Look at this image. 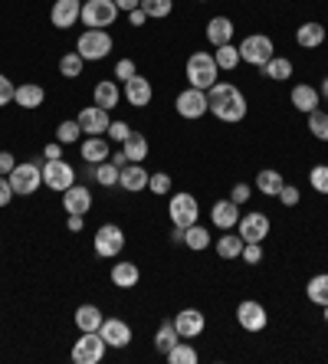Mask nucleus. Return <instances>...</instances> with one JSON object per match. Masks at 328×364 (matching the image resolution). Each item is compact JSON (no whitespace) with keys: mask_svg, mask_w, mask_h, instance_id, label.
I'll list each match as a JSON object with an SVG mask.
<instances>
[{"mask_svg":"<svg viewBox=\"0 0 328 364\" xmlns=\"http://www.w3.org/2000/svg\"><path fill=\"white\" fill-rule=\"evenodd\" d=\"M207 102H211L213 115H217L220 122H227V125L246 119V99L233 82H213L211 89H207Z\"/></svg>","mask_w":328,"mask_h":364,"instance_id":"f257e3e1","label":"nucleus"},{"mask_svg":"<svg viewBox=\"0 0 328 364\" xmlns=\"http://www.w3.org/2000/svg\"><path fill=\"white\" fill-rule=\"evenodd\" d=\"M10 187H14V194L20 197H30L36 194L43 187V164L40 161H17V168L7 174Z\"/></svg>","mask_w":328,"mask_h":364,"instance_id":"f03ea898","label":"nucleus"},{"mask_svg":"<svg viewBox=\"0 0 328 364\" xmlns=\"http://www.w3.org/2000/svg\"><path fill=\"white\" fill-rule=\"evenodd\" d=\"M187 82L194 89H211L217 82V60H213V53H191V60H187Z\"/></svg>","mask_w":328,"mask_h":364,"instance_id":"7ed1b4c3","label":"nucleus"},{"mask_svg":"<svg viewBox=\"0 0 328 364\" xmlns=\"http://www.w3.org/2000/svg\"><path fill=\"white\" fill-rule=\"evenodd\" d=\"M89 30H105L118 20V7L115 0H83V14H79Z\"/></svg>","mask_w":328,"mask_h":364,"instance_id":"20e7f679","label":"nucleus"},{"mask_svg":"<svg viewBox=\"0 0 328 364\" xmlns=\"http://www.w3.org/2000/svg\"><path fill=\"white\" fill-rule=\"evenodd\" d=\"M76 53L83 56L85 63H99L112 53V36L109 30H85L83 36L76 40Z\"/></svg>","mask_w":328,"mask_h":364,"instance_id":"39448f33","label":"nucleus"},{"mask_svg":"<svg viewBox=\"0 0 328 364\" xmlns=\"http://www.w3.org/2000/svg\"><path fill=\"white\" fill-rule=\"evenodd\" d=\"M240 63H250V66H263V63L273 60V53H276V46H273V40L266 33H253L246 36L240 46Z\"/></svg>","mask_w":328,"mask_h":364,"instance_id":"423d86ee","label":"nucleus"},{"mask_svg":"<svg viewBox=\"0 0 328 364\" xmlns=\"http://www.w3.org/2000/svg\"><path fill=\"white\" fill-rule=\"evenodd\" d=\"M92 246L102 259H115V256L125 250V233H122V227H115V223H102V227L95 230Z\"/></svg>","mask_w":328,"mask_h":364,"instance_id":"0eeeda50","label":"nucleus"},{"mask_svg":"<svg viewBox=\"0 0 328 364\" xmlns=\"http://www.w3.org/2000/svg\"><path fill=\"white\" fill-rule=\"evenodd\" d=\"M105 341H102L99 331H83L79 341L73 345V361L76 364H99L105 358Z\"/></svg>","mask_w":328,"mask_h":364,"instance_id":"6e6552de","label":"nucleus"},{"mask_svg":"<svg viewBox=\"0 0 328 364\" xmlns=\"http://www.w3.org/2000/svg\"><path fill=\"white\" fill-rule=\"evenodd\" d=\"M73 184H76L73 164H66L63 158H56V161H46V158H43V187H50V191H69Z\"/></svg>","mask_w":328,"mask_h":364,"instance_id":"1a4fd4ad","label":"nucleus"},{"mask_svg":"<svg viewBox=\"0 0 328 364\" xmlns=\"http://www.w3.org/2000/svg\"><path fill=\"white\" fill-rule=\"evenodd\" d=\"M197 213H201V207H197V197L194 194H174L168 203V217L174 227L187 230L197 223Z\"/></svg>","mask_w":328,"mask_h":364,"instance_id":"9d476101","label":"nucleus"},{"mask_svg":"<svg viewBox=\"0 0 328 364\" xmlns=\"http://www.w3.org/2000/svg\"><path fill=\"white\" fill-rule=\"evenodd\" d=\"M174 109H177V115H181V119H201V115H207V112H211V102H207V92H203V89H184V92L177 95L174 99Z\"/></svg>","mask_w":328,"mask_h":364,"instance_id":"9b49d317","label":"nucleus"},{"mask_svg":"<svg viewBox=\"0 0 328 364\" xmlns=\"http://www.w3.org/2000/svg\"><path fill=\"white\" fill-rule=\"evenodd\" d=\"M236 233L243 237V243H263V240L270 237V217L260 210L243 213L240 223H236Z\"/></svg>","mask_w":328,"mask_h":364,"instance_id":"f8f14e48","label":"nucleus"},{"mask_svg":"<svg viewBox=\"0 0 328 364\" xmlns=\"http://www.w3.org/2000/svg\"><path fill=\"white\" fill-rule=\"evenodd\" d=\"M236 322L243 325V331H263L270 325V315H266V309L256 299H243L236 305Z\"/></svg>","mask_w":328,"mask_h":364,"instance_id":"ddd939ff","label":"nucleus"},{"mask_svg":"<svg viewBox=\"0 0 328 364\" xmlns=\"http://www.w3.org/2000/svg\"><path fill=\"white\" fill-rule=\"evenodd\" d=\"M79 128H83L85 135H105L109 132V112L105 109H99V105H85L83 112H79Z\"/></svg>","mask_w":328,"mask_h":364,"instance_id":"4468645a","label":"nucleus"},{"mask_svg":"<svg viewBox=\"0 0 328 364\" xmlns=\"http://www.w3.org/2000/svg\"><path fill=\"white\" fill-rule=\"evenodd\" d=\"M79 14H83V0H56L50 10V23L56 30H69L79 20Z\"/></svg>","mask_w":328,"mask_h":364,"instance_id":"2eb2a0df","label":"nucleus"},{"mask_svg":"<svg viewBox=\"0 0 328 364\" xmlns=\"http://www.w3.org/2000/svg\"><path fill=\"white\" fill-rule=\"evenodd\" d=\"M174 328L181 338H197V335L207 328V318H203V312H197V309H181V312L174 315Z\"/></svg>","mask_w":328,"mask_h":364,"instance_id":"dca6fc26","label":"nucleus"},{"mask_svg":"<svg viewBox=\"0 0 328 364\" xmlns=\"http://www.w3.org/2000/svg\"><path fill=\"white\" fill-rule=\"evenodd\" d=\"M63 210L66 213H89L92 210V191L85 184H73L69 191H63Z\"/></svg>","mask_w":328,"mask_h":364,"instance_id":"f3484780","label":"nucleus"},{"mask_svg":"<svg viewBox=\"0 0 328 364\" xmlns=\"http://www.w3.org/2000/svg\"><path fill=\"white\" fill-rule=\"evenodd\" d=\"M99 335L109 348H125L128 341H132V328H128V322H122V318H105Z\"/></svg>","mask_w":328,"mask_h":364,"instance_id":"a211bd4d","label":"nucleus"},{"mask_svg":"<svg viewBox=\"0 0 328 364\" xmlns=\"http://www.w3.org/2000/svg\"><path fill=\"white\" fill-rule=\"evenodd\" d=\"M79 154H83L85 164H102L109 161V141H105V135H85V141L79 144Z\"/></svg>","mask_w":328,"mask_h":364,"instance_id":"6ab92c4d","label":"nucleus"},{"mask_svg":"<svg viewBox=\"0 0 328 364\" xmlns=\"http://www.w3.org/2000/svg\"><path fill=\"white\" fill-rule=\"evenodd\" d=\"M211 220L217 230H233L236 223H240V203H233L227 197V200H217L211 210Z\"/></svg>","mask_w":328,"mask_h":364,"instance_id":"aec40b11","label":"nucleus"},{"mask_svg":"<svg viewBox=\"0 0 328 364\" xmlns=\"http://www.w3.org/2000/svg\"><path fill=\"white\" fill-rule=\"evenodd\" d=\"M148 171L142 168V161H132L122 168V174H118V184L125 187V191H132V194H138V191H148Z\"/></svg>","mask_w":328,"mask_h":364,"instance_id":"412c9836","label":"nucleus"},{"mask_svg":"<svg viewBox=\"0 0 328 364\" xmlns=\"http://www.w3.org/2000/svg\"><path fill=\"white\" fill-rule=\"evenodd\" d=\"M152 95H154V89L144 76H135L125 82V99H128V105H135V109H144V105L152 102Z\"/></svg>","mask_w":328,"mask_h":364,"instance_id":"4be33fe9","label":"nucleus"},{"mask_svg":"<svg viewBox=\"0 0 328 364\" xmlns=\"http://www.w3.org/2000/svg\"><path fill=\"white\" fill-rule=\"evenodd\" d=\"M319 89H315V85H295L292 89V95H289V102H292L295 105V112H305V115H309V112H315L319 109Z\"/></svg>","mask_w":328,"mask_h":364,"instance_id":"5701e85b","label":"nucleus"},{"mask_svg":"<svg viewBox=\"0 0 328 364\" xmlns=\"http://www.w3.org/2000/svg\"><path fill=\"white\" fill-rule=\"evenodd\" d=\"M295 43H299L302 50H315V46L325 43V26L315 23V20H309V23H302L299 30H295Z\"/></svg>","mask_w":328,"mask_h":364,"instance_id":"b1692460","label":"nucleus"},{"mask_svg":"<svg viewBox=\"0 0 328 364\" xmlns=\"http://www.w3.org/2000/svg\"><path fill=\"white\" fill-rule=\"evenodd\" d=\"M92 99H95V105L99 109H115L118 105V99H122V89L115 85V79H102L99 85H95V92H92Z\"/></svg>","mask_w":328,"mask_h":364,"instance_id":"393cba45","label":"nucleus"},{"mask_svg":"<svg viewBox=\"0 0 328 364\" xmlns=\"http://www.w3.org/2000/svg\"><path fill=\"white\" fill-rule=\"evenodd\" d=\"M43 99H46V92H43V85H36V82L17 85V95H14V102H17L20 109H40Z\"/></svg>","mask_w":328,"mask_h":364,"instance_id":"a878e982","label":"nucleus"},{"mask_svg":"<svg viewBox=\"0 0 328 364\" xmlns=\"http://www.w3.org/2000/svg\"><path fill=\"white\" fill-rule=\"evenodd\" d=\"M138 279H142L138 263H115L112 266V282H115L118 289H135Z\"/></svg>","mask_w":328,"mask_h":364,"instance_id":"bb28decb","label":"nucleus"},{"mask_svg":"<svg viewBox=\"0 0 328 364\" xmlns=\"http://www.w3.org/2000/svg\"><path fill=\"white\" fill-rule=\"evenodd\" d=\"M263 79H273V82H286V79H292V63L286 60V56H273L270 63H263L260 66Z\"/></svg>","mask_w":328,"mask_h":364,"instance_id":"cd10ccee","label":"nucleus"},{"mask_svg":"<svg viewBox=\"0 0 328 364\" xmlns=\"http://www.w3.org/2000/svg\"><path fill=\"white\" fill-rule=\"evenodd\" d=\"M207 40H211L213 46L230 43V40H233V20H230V17H213L211 23H207Z\"/></svg>","mask_w":328,"mask_h":364,"instance_id":"c85d7f7f","label":"nucleus"},{"mask_svg":"<svg viewBox=\"0 0 328 364\" xmlns=\"http://www.w3.org/2000/svg\"><path fill=\"white\" fill-rule=\"evenodd\" d=\"M102 322H105V315H102L95 305H79V309H76V325H79V331H99Z\"/></svg>","mask_w":328,"mask_h":364,"instance_id":"c756f323","label":"nucleus"},{"mask_svg":"<svg viewBox=\"0 0 328 364\" xmlns=\"http://www.w3.org/2000/svg\"><path fill=\"white\" fill-rule=\"evenodd\" d=\"M122 151H125L128 161H144L148 158V138L142 132H132V135L122 141Z\"/></svg>","mask_w":328,"mask_h":364,"instance_id":"7c9ffc66","label":"nucleus"},{"mask_svg":"<svg viewBox=\"0 0 328 364\" xmlns=\"http://www.w3.org/2000/svg\"><path fill=\"white\" fill-rule=\"evenodd\" d=\"M282 184H286V181H282V174H279V171H260V174H256V191H260V194H266V197H279V191H282Z\"/></svg>","mask_w":328,"mask_h":364,"instance_id":"2f4dec72","label":"nucleus"},{"mask_svg":"<svg viewBox=\"0 0 328 364\" xmlns=\"http://www.w3.org/2000/svg\"><path fill=\"white\" fill-rule=\"evenodd\" d=\"M240 253H243V237L223 230V237H217V256L220 259H236Z\"/></svg>","mask_w":328,"mask_h":364,"instance_id":"473e14b6","label":"nucleus"},{"mask_svg":"<svg viewBox=\"0 0 328 364\" xmlns=\"http://www.w3.org/2000/svg\"><path fill=\"white\" fill-rule=\"evenodd\" d=\"M184 246H187V250H194V253L207 250V246H211V230L201 227V223L187 227V230H184Z\"/></svg>","mask_w":328,"mask_h":364,"instance_id":"72a5a7b5","label":"nucleus"},{"mask_svg":"<svg viewBox=\"0 0 328 364\" xmlns=\"http://www.w3.org/2000/svg\"><path fill=\"white\" fill-rule=\"evenodd\" d=\"M305 296H309V302H315V305H328V272L312 276L309 286H305Z\"/></svg>","mask_w":328,"mask_h":364,"instance_id":"f704fd0d","label":"nucleus"},{"mask_svg":"<svg viewBox=\"0 0 328 364\" xmlns=\"http://www.w3.org/2000/svg\"><path fill=\"white\" fill-rule=\"evenodd\" d=\"M181 341V335H177V328H174V322H164L158 328V335H154V348H158L161 355H168L171 348Z\"/></svg>","mask_w":328,"mask_h":364,"instance_id":"c9c22d12","label":"nucleus"},{"mask_svg":"<svg viewBox=\"0 0 328 364\" xmlns=\"http://www.w3.org/2000/svg\"><path fill=\"white\" fill-rule=\"evenodd\" d=\"M217 69H223V73H230V69L240 66V50H236L233 43H223V46H217Z\"/></svg>","mask_w":328,"mask_h":364,"instance_id":"e433bc0d","label":"nucleus"},{"mask_svg":"<svg viewBox=\"0 0 328 364\" xmlns=\"http://www.w3.org/2000/svg\"><path fill=\"white\" fill-rule=\"evenodd\" d=\"M168 361L171 364H197V351H194L191 341H177L168 351Z\"/></svg>","mask_w":328,"mask_h":364,"instance_id":"4c0bfd02","label":"nucleus"},{"mask_svg":"<svg viewBox=\"0 0 328 364\" xmlns=\"http://www.w3.org/2000/svg\"><path fill=\"white\" fill-rule=\"evenodd\" d=\"M85 60L79 56V53H66V56H59V73L66 79H79V73H83Z\"/></svg>","mask_w":328,"mask_h":364,"instance_id":"58836bf2","label":"nucleus"},{"mask_svg":"<svg viewBox=\"0 0 328 364\" xmlns=\"http://www.w3.org/2000/svg\"><path fill=\"white\" fill-rule=\"evenodd\" d=\"M79 138H83V128H79L76 119L59 122V128H56V141H59V144H76Z\"/></svg>","mask_w":328,"mask_h":364,"instance_id":"ea45409f","label":"nucleus"},{"mask_svg":"<svg viewBox=\"0 0 328 364\" xmlns=\"http://www.w3.org/2000/svg\"><path fill=\"white\" fill-rule=\"evenodd\" d=\"M118 174H122V171H118L112 161H102V164H95V171H92V178L99 181L102 187H115V184H118Z\"/></svg>","mask_w":328,"mask_h":364,"instance_id":"a19ab883","label":"nucleus"},{"mask_svg":"<svg viewBox=\"0 0 328 364\" xmlns=\"http://www.w3.org/2000/svg\"><path fill=\"white\" fill-rule=\"evenodd\" d=\"M309 132L319 141H328V112H322V109L309 112Z\"/></svg>","mask_w":328,"mask_h":364,"instance_id":"79ce46f5","label":"nucleus"},{"mask_svg":"<svg viewBox=\"0 0 328 364\" xmlns=\"http://www.w3.org/2000/svg\"><path fill=\"white\" fill-rule=\"evenodd\" d=\"M142 10L154 20H164L174 10V0H142Z\"/></svg>","mask_w":328,"mask_h":364,"instance_id":"37998d69","label":"nucleus"},{"mask_svg":"<svg viewBox=\"0 0 328 364\" xmlns=\"http://www.w3.org/2000/svg\"><path fill=\"white\" fill-rule=\"evenodd\" d=\"M309 184H312V191H319V194H328V164H319V168H312Z\"/></svg>","mask_w":328,"mask_h":364,"instance_id":"c03bdc74","label":"nucleus"},{"mask_svg":"<svg viewBox=\"0 0 328 364\" xmlns=\"http://www.w3.org/2000/svg\"><path fill=\"white\" fill-rule=\"evenodd\" d=\"M243 263L246 266H256V263H263V243H243Z\"/></svg>","mask_w":328,"mask_h":364,"instance_id":"a18cd8bd","label":"nucleus"},{"mask_svg":"<svg viewBox=\"0 0 328 364\" xmlns=\"http://www.w3.org/2000/svg\"><path fill=\"white\" fill-rule=\"evenodd\" d=\"M148 191H152V194H168L171 178L164 174V171H161V174H152V178H148Z\"/></svg>","mask_w":328,"mask_h":364,"instance_id":"49530a36","label":"nucleus"},{"mask_svg":"<svg viewBox=\"0 0 328 364\" xmlns=\"http://www.w3.org/2000/svg\"><path fill=\"white\" fill-rule=\"evenodd\" d=\"M14 95H17V85H14L7 76H4V73H0V109H4V105H10V102H14Z\"/></svg>","mask_w":328,"mask_h":364,"instance_id":"de8ad7c7","label":"nucleus"},{"mask_svg":"<svg viewBox=\"0 0 328 364\" xmlns=\"http://www.w3.org/2000/svg\"><path fill=\"white\" fill-rule=\"evenodd\" d=\"M279 200L286 203V207H295V203L302 200V194H299V187H295V184H282V191H279Z\"/></svg>","mask_w":328,"mask_h":364,"instance_id":"09e8293b","label":"nucleus"},{"mask_svg":"<svg viewBox=\"0 0 328 364\" xmlns=\"http://www.w3.org/2000/svg\"><path fill=\"white\" fill-rule=\"evenodd\" d=\"M135 76H138V69H135L132 60H122L115 66V79H122V82H128V79H135Z\"/></svg>","mask_w":328,"mask_h":364,"instance_id":"8fccbe9b","label":"nucleus"},{"mask_svg":"<svg viewBox=\"0 0 328 364\" xmlns=\"http://www.w3.org/2000/svg\"><path fill=\"white\" fill-rule=\"evenodd\" d=\"M105 135H112V141H125V138L132 135V128H128V122H112Z\"/></svg>","mask_w":328,"mask_h":364,"instance_id":"3c124183","label":"nucleus"},{"mask_svg":"<svg viewBox=\"0 0 328 364\" xmlns=\"http://www.w3.org/2000/svg\"><path fill=\"white\" fill-rule=\"evenodd\" d=\"M253 194V187L250 184H233V191H230V200L233 203H246Z\"/></svg>","mask_w":328,"mask_h":364,"instance_id":"603ef678","label":"nucleus"},{"mask_svg":"<svg viewBox=\"0 0 328 364\" xmlns=\"http://www.w3.org/2000/svg\"><path fill=\"white\" fill-rule=\"evenodd\" d=\"M14 168H17V158H14L10 151H0V178H7Z\"/></svg>","mask_w":328,"mask_h":364,"instance_id":"864d4df0","label":"nucleus"},{"mask_svg":"<svg viewBox=\"0 0 328 364\" xmlns=\"http://www.w3.org/2000/svg\"><path fill=\"white\" fill-rule=\"evenodd\" d=\"M14 187H10V181L7 178H0V207H10V200H14Z\"/></svg>","mask_w":328,"mask_h":364,"instance_id":"5fc2aeb1","label":"nucleus"},{"mask_svg":"<svg viewBox=\"0 0 328 364\" xmlns=\"http://www.w3.org/2000/svg\"><path fill=\"white\" fill-rule=\"evenodd\" d=\"M43 158H46V161H56V158H63V144H59V141H50L46 148H43Z\"/></svg>","mask_w":328,"mask_h":364,"instance_id":"6e6d98bb","label":"nucleus"},{"mask_svg":"<svg viewBox=\"0 0 328 364\" xmlns=\"http://www.w3.org/2000/svg\"><path fill=\"white\" fill-rule=\"evenodd\" d=\"M83 223H85V217L83 213H69V220H66V227L73 230V233H79V230H83Z\"/></svg>","mask_w":328,"mask_h":364,"instance_id":"4d7b16f0","label":"nucleus"},{"mask_svg":"<svg viewBox=\"0 0 328 364\" xmlns=\"http://www.w3.org/2000/svg\"><path fill=\"white\" fill-rule=\"evenodd\" d=\"M144 20H148V14H144L142 7H138V10H132V14H128V23H132V26H144Z\"/></svg>","mask_w":328,"mask_h":364,"instance_id":"13d9d810","label":"nucleus"},{"mask_svg":"<svg viewBox=\"0 0 328 364\" xmlns=\"http://www.w3.org/2000/svg\"><path fill=\"white\" fill-rule=\"evenodd\" d=\"M115 7H118V10H125V14H132V10L142 7V0H115Z\"/></svg>","mask_w":328,"mask_h":364,"instance_id":"bf43d9fd","label":"nucleus"},{"mask_svg":"<svg viewBox=\"0 0 328 364\" xmlns=\"http://www.w3.org/2000/svg\"><path fill=\"white\" fill-rule=\"evenodd\" d=\"M109 161H112V164H115V168H118V171L125 168V164H132V161H128V158H125V151H115V154H109Z\"/></svg>","mask_w":328,"mask_h":364,"instance_id":"052dcab7","label":"nucleus"},{"mask_svg":"<svg viewBox=\"0 0 328 364\" xmlns=\"http://www.w3.org/2000/svg\"><path fill=\"white\" fill-rule=\"evenodd\" d=\"M319 95H322V99H328V76L322 79V92H319Z\"/></svg>","mask_w":328,"mask_h":364,"instance_id":"680f3d73","label":"nucleus"},{"mask_svg":"<svg viewBox=\"0 0 328 364\" xmlns=\"http://www.w3.org/2000/svg\"><path fill=\"white\" fill-rule=\"evenodd\" d=\"M322 312H325V322H328V305H322Z\"/></svg>","mask_w":328,"mask_h":364,"instance_id":"e2e57ef3","label":"nucleus"},{"mask_svg":"<svg viewBox=\"0 0 328 364\" xmlns=\"http://www.w3.org/2000/svg\"><path fill=\"white\" fill-rule=\"evenodd\" d=\"M201 4H207V0H201Z\"/></svg>","mask_w":328,"mask_h":364,"instance_id":"0e129e2a","label":"nucleus"}]
</instances>
